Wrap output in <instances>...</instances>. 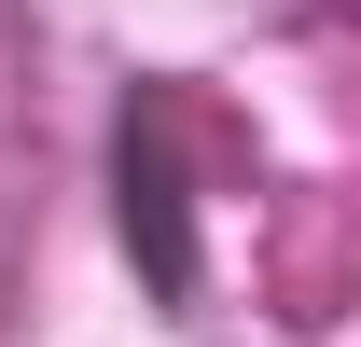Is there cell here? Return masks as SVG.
I'll list each match as a JSON object with an SVG mask.
<instances>
[{
  "label": "cell",
  "mask_w": 361,
  "mask_h": 347,
  "mask_svg": "<svg viewBox=\"0 0 361 347\" xmlns=\"http://www.w3.org/2000/svg\"><path fill=\"white\" fill-rule=\"evenodd\" d=\"M126 222H139V250H153V292H195V236H180V167H167V139L126 126Z\"/></svg>",
  "instance_id": "1"
}]
</instances>
